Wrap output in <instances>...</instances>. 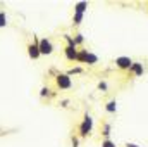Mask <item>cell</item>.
Here are the masks:
<instances>
[{
  "label": "cell",
  "mask_w": 148,
  "mask_h": 147,
  "mask_svg": "<svg viewBox=\"0 0 148 147\" xmlns=\"http://www.w3.org/2000/svg\"><path fill=\"white\" fill-rule=\"evenodd\" d=\"M77 132H79L77 135H79V137H83V139H84V137H88V135L93 132V118H91L88 112L83 116V121H81V125H79Z\"/></svg>",
  "instance_id": "obj_1"
},
{
  "label": "cell",
  "mask_w": 148,
  "mask_h": 147,
  "mask_svg": "<svg viewBox=\"0 0 148 147\" xmlns=\"http://www.w3.org/2000/svg\"><path fill=\"white\" fill-rule=\"evenodd\" d=\"M55 85H57V88H60V90H69V88L73 87V80H71L69 74L59 73V74H55Z\"/></svg>",
  "instance_id": "obj_2"
},
{
  "label": "cell",
  "mask_w": 148,
  "mask_h": 147,
  "mask_svg": "<svg viewBox=\"0 0 148 147\" xmlns=\"http://www.w3.org/2000/svg\"><path fill=\"white\" fill-rule=\"evenodd\" d=\"M38 49H40V54L41 55H50L53 52V43L50 38H40L38 40Z\"/></svg>",
  "instance_id": "obj_3"
},
{
  "label": "cell",
  "mask_w": 148,
  "mask_h": 147,
  "mask_svg": "<svg viewBox=\"0 0 148 147\" xmlns=\"http://www.w3.org/2000/svg\"><path fill=\"white\" fill-rule=\"evenodd\" d=\"M114 64L119 69H122V71H129V68L133 66V59L131 57H126V55H121V57H115Z\"/></svg>",
  "instance_id": "obj_4"
},
{
  "label": "cell",
  "mask_w": 148,
  "mask_h": 147,
  "mask_svg": "<svg viewBox=\"0 0 148 147\" xmlns=\"http://www.w3.org/2000/svg\"><path fill=\"white\" fill-rule=\"evenodd\" d=\"M33 40H35V43H28V55H29L33 61H36L41 54H40V49H38V38L33 37Z\"/></svg>",
  "instance_id": "obj_5"
},
{
  "label": "cell",
  "mask_w": 148,
  "mask_h": 147,
  "mask_svg": "<svg viewBox=\"0 0 148 147\" xmlns=\"http://www.w3.org/2000/svg\"><path fill=\"white\" fill-rule=\"evenodd\" d=\"M64 55H66V59H67L69 62H76V57H77V47H69V45H66V49H64Z\"/></svg>",
  "instance_id": "obj_6"
},
{
  "label": "cell",
  "mask_w": 148,
  "mask_h": 147,
  "mask_svg": "<svg viewBox=\"0 0 148 147\" xmlns=\"http://www.w3.org/2000/svg\"><path fill=\"white\" fill-rule=\"evenodd\" d=\"M143 73H145L143 62H133V66L129 68V74H133V76H141Z\"/></svg>",
  "instance_id": "obj_7"
},
{
  "label": "cell",
  "mask_w": 148,
  "mask_h": 147,
  "mask_svg": "<svg viewBox=\"0 0 148 147\" xmlns=\"http://www.w3.org/2000/svg\"><path fill=\"white\" fill-rule=\"evenodd\" d=\"M86 10H88V2H77V3H74V14L84 16Z\"/></svg>",
  "instance_id": "obj_8"
},
{
  "label": "cell",
  "mask_w": 148,
  "mask_h": 147,
  "mask_svg": "<svg viewBox=\"0 0 148 147\" xmlns=\"http://www.w3.org/2000/svg\"><path fill=\"white\" fill-rule=\"evenodd\" d=\"M86 57H88V50H86V49H79V50H77V57H76V62L86 64Z\"/></svg>",
  "instance_id": "obj_9"
},
{
  "label": "cell",
  "mask_w": 148,
  "mask_h": 147,
  "mask_svg": "<svg viewBox=\"0 0 148 147\" xmlns=\"http://www.w3.org/2000/svg\"><path fill=\"white\" fill-rule=\"evenodd\" d=\"M97 62H98V55L88 50V57H86V64H90V66H95Z\"/></svg>",
  "instance_id": "obj_10"
},
{
  "label": "cell",
  "mask_w": 148,
  "mask_h": 147,
  "mask_svg": "<svg viewBox=\"0 0 148 147\" xmlns=\"http://www.w3.org/2000/svg\"><path fill=\"white\" fill-rule=\"evenodd\" d=\"M112 132V125L110 123H103V126H102V135L105 137V139H110V133Z\"/></svg>",
  "instance_id": "obj_11"
},
{
  "label": "cell",
  "mask_w": 148,
  "mask_h": 147,
  "mask_svg": "<svg viewBox=\"0 0 148 147\" xmlns=\"http://www.w3.org/2000/svg\"><path fill=\"white\" fill-rule=\"evenodd\" d=\"M105 111H107V112H110V114L117 112V102H115V101H109V102H107V106H105Z\"/></svg>",
  "instance_id": "obj_12"
},
{
  "label": "cell",
  "mask_w": 148,
  "mask_h": 147,
  "mask_svg": "<svg viewBox=\"0 0 148 147\" xmlns=\"http://www.w3.org/2000/svg\"><path fill=\"white\" fill-rule=\"evenodd\" d=\"M52 95V90L48 88V87H41V90H40V97L43 99V97H50Z\"/></svg>",
  "instance_id": "obj_13"
},
{
  "label": "cell",
  "mask_w": 148,
  "mask_h": 147,
  "mask_svg": "<svg viewBox=\"0 0 148 147\" xmlns=\"http://www.w3.org/2000/svg\"><path fill=\"white\" fill-rule=\"evenodd\" d=\"M74 43H76V47L83 45V43H84V37H83L81 33H76V35H74Z\"/></svg>",
  "instance_id": "obj_14"
},
{
  "label": "cell",
  "mask_w": 148,
  "mask_h": 147,
  "mask_svg": "<svg viewBox=\"0 0 148 147\" xmlns=\"http://www.w3.org/2000/svg\"><path fill=\"white\" fill-rule=\"evenodd\" d=\"M7 26V14L5 10H0V28H5Z\"/></svg>",
  "instance_id": "obj_15"
},
{
  "label": "cell",
  "mask_w": 148,
  "mask_h": 147,
  "mask_svg": "<svg viewBox=\"0 0 148 147\" xmlns=\"http://www.w3.org/2000/svg\"><path fill=\"white\" fill-rule=\"evenodd\" d=\"M81 23H83V16H81V14H74L73 16V24L74 26H79Z\"/></svg>",
  "instance_id": "obj_16"
},
{
  "label": "cell",
  "mask_w": 148,
  "mask_h": 147,
  "mask_svg": "<svg viewBox=\"0 0 148 147\" xmlns=\"http://www.w3.org/2000/svg\"><path fill=\"white\" fill-rule=\"evenodd\" d=\"M102 147H117V146H115V142H112L110 139H105V140H102Z\"/></svg>",
  "instance_id": "obj_17"
},
{
  "label": "cell",
  "mask_w": 148,
  "mask_h": 147,
  "mask_svg": "<svg viewBox=\"0 0 148 147\" xmlns=\"http://www.w3.org/2000/svg\"><path fill=\"white\" fill-rule=\"evenodd\" d=\"M64 38H66V42H67V45H69V47H76V43H74V38L71 37V35H64Z\"/></svg>",
  "instance_id": "obj_18"
},
{
  "label": "cell",
  "mask_w": 148,
  "mask_h": 147,
  "mask_svg": "<svg viewBox=\"0 0 148 147\" xmlns=\"http://www.w3.org/2000/svg\"><path fill=\"white\" fill-rule=\"evenodd\" d=\"M98 90H102V92H107V90H109V85H107V81H100V83H98Z\"/></svg>",
  "instance_id": "obj_19"
},
{
  "label": "cell",
  "mask_w": 148,
  "mask_h": 147,
  "mask_svg": "<svg viewBox=\"0 0 148 147\" xmlns=\"http://www.w3.org/2000/svg\"><path fill=\"white\" fill-rule=\"evenodd\" d=\"M79 73H83V68H73V69H69V76H71V74H79Z\"/></svg>",
  "instance_id": "obj_20"
},
{
  "label": "cell",
  "mask_w": 148,
  "mask_h": 147,
  "mask_svg": "<svg viewBox=\"0 0 148 147\" xmlns=\"http://www.w3.org/2000/svg\"><path fill=\"white\" fill-rule=\"evenodd\" d=\"M71 142H73V147H77V146H79V139H77L76 135H74L73 139H71Z\"/></svg>",
  "instance_id": "obj_21"
},
{
  "label": "cell",
  "mask_w": 148,
  "mask_h": 147,
  "mask_svg": "<svg viewBox=\"0 0 148 147\" xmlns=\"http://www.w3.org/2000/svg\"><path fill=\"white\" fill-rule=\"evenodd\" d=\"M126 147H141V146H138V144H133V142H127V144H126Z\"/></svg>",
  "instance_id": "obj_22"
},
{
  "label": "cell",
  "mask_w": 148,
  "mask_h": 147,
  "mask_svg": "<svg viewBox=\"0 0 148 147\" xmlns=\"http://www.w3.org/2000/svg\"><path fill=\"white\" fill-rule=\"evenodd\" d=\"M60 104H62V107H67V104H69V101H62Z\"/></svg>",
  "instance_id": "obj_23"
}]
</instances>
